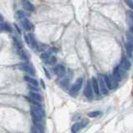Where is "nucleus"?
Masks as SVG:
<instances>
[{
    "instance_id": "423d86ee",
    "label": "nucleus",
    "mask_w": 133,
    "mask_h": 133,
    "mask_svg": "<svg viewBox=\"0 0 133 133\" xmlns=\"http://www.w3.org/2000/svg\"><path fill=\"white\" fill-rule=\"evenodd\" d=\"M53 72L55 73L57 76L60 77H63L66 74V68L62 64H58L53 67Z\"/></svg>"
},
{
    "instance_id": "20e7f679",
    "label": "nucleus",
    "mask_w": 133,
    "mask_h": 133,
    "mask_svg": "<svg viewBox=\"0 0 133 133\" xmlns=\"http://www.w3.org/2000/svg\"><path fill=\"white\" fill-rule=\"evenodd\" d=\"M84 95L88 99H92L93 97V89H92L91 80H88L87 82L86 87H85V89H84Z\"/></svg>"
},
{
    "instance_id": "2f4dec72",
    "label": "nucleus",
    "mask_w": 133,
    "mask_h": 133,
    "mask_svg": "<svg viewBox=\"0 0 133 133\" xmlns=\"http://www.w3.org/2000/svg\"><path fill=\"white\" fill-rule=\"evenodd\" d=\"M130 32L133 34V25H131V26H130Z\"/></svg>"
},
{
    "instance_id": "412c9836",
    "label": "nucleus",
    "mask_w": 133,
    "mask_h": 133,
    "mask_svg": "<svg viewBox=\"0 0 133 133\" xmlns=\"http://www.w3.org/2000/svg\"><path fill=\"white\" fill-rule=\"evenodd\" d=\"M126 15H127V20H128V22L131 23V25H133V12L131 10L127 11Z\"/></svg>"
},
{
    "instance_id": "4468645a",
    "label": "nucleus",
    "mask_w": 133,
    "mask_h": 133,
    "mask_svg": "<svg viewBox=\"0 0 133 133\" xmlns=\"http://www.w3.org/2000/svg\"><path fill=\"white\" fill-rule=\"evenodd\" d=\"M17 52H18V54L19 55V57H20V58L22 59V60H28V59L26 52H25V51L22 48L17 49Z\"/></svg>"
},
{
    "instance_id": "c85d7f7f",
    "label": "nucleus",
    "mask_w": 133,
    "mask_h": 133,
    "mask_svg": "<svg viewBox=\"0 0 133 133\" xmlns=\"http://www.w3.org/2000/svg\"><path fill=\"white\" fill-rule=\"evenodd\" d=\"M125 2H126V4L128 5V7L133 10V1L132 0H125Z\"/></svg>"
},
{
    "instance_id": "7c9ffc66",
    "label": "nucleus",
    "mask_w": 133,
    "mask_h": 133,
    "mask_svg": "<svg viewBox=\"0 0 133 133\" xmlns=\"http://www.w3.org/2000/svg\"><path fill=\"white\" fill-rule=\"evenodd\" d=\"M43 69H44V72H45V74H46V77L48 78V79H50L51 78V77H50V74H49V72H47V70L45 68V67H43Z\"/></svg>"
},
{
    "instance_id": "473e14b6",
    "label": "nucleus",
    "mask_w": 133,
    "mask_h": 133,
    "mask_svg": "<svg viewBox=\"0 0 133 133\" xmlns=\"http://www.w3.org/2000/svg\"><path fill=\"white\" fill-rule=\"evenodd\" d=\"M40 82H41V84H42V87H43V88H45V84H44V82H43V80H41Z\"/></svg>"
},
{
    "instance_id": "9d476101",
    "label": "nucleus",
    "mask_w": 133,
    "mask_h": 133,
    "mask_svg": "<svg viewBox=\"0 0 133 133\" xmlns=\"http://www.w3.org/2000/svg\"><path fill=\"white\" fill-rule=\"evenodd\" d=\"M29 97L31 99L34 100L38 102H41L42 101V96L39 94L38 92H29Z\"/></svg>"
},
{
    "instance_id": "ddd939ff",
    "label": "nucleus",
    "mask_w": 133,
    "mask_h": 133,
    "mask_svg": "<svg viewBox=\"0 0 133 133\" xmlns=\"http://www.w3.org/2000/svg\"><path fill=\"white\" fill-rule=\"evenodd\" d=\"M0 32H12V28L8 23L2 22L0 23Z\"/></svg>"
},
{
    "instance_id": "393cba45",
    "label": "nucleus",
    "mask_w": 133,
    "mask_h": 133,
    "mask_svg": "<svg viewBox=\"0 0 133 133\" xmlns=\"http://www.w3.org/2000/svg\"><path fill=\"white\" fill-rule=\"evenodd\" d=\"M28 88L30 90V92H38L39 91V88H38V87L33 86V85H32V84H28Z\"/></svg>"
},
{
    "instance_id": "aec40b11",
    "label": "nucleus",
    "mask_w": 133,
    "mask_h": 133,
    "mask_svg": "<svg viewBox=\"0 0 133 133\" xmlns=\"http://www.w3.org/2000/svg\"><path fill=\"white\" fill-rule=\"evenodd\" d=\"M126 39L128 43H130L133 47V34L131 32H127L126 33Z\"/></svg>"
},
{
    "instance_id": "9b49d317",
    "label": "nucleus",
    "mask_w": 133,
    "mask_h": 133,
    "mask_svg": "<svg viewBox=\"0 0 133 133\" xmlns=\"http://www.w3.org/2000/svg\"><path fill=\"white\" fill-rule=\"evenodd\" d=\"M121 66L122 68H124L125 70H129L131 67V62L129 61L128 58H123L121 59Z\"/></svg>"
},
{
    "instance_id": "a878e982",
    "label": "nucleus",
    "mask_w": 133,
    "mask_h": 133,
    "mask_svg": "<svg viewBox=\"0 0 133 133\" xmlns=\"http://www.w3.org/2000/svg\"><path fill=\"white\" fill-rule=\"evenodd\" d=\"M50 57V55L48 54L47 52H42V54H41V56H40V58H41V59H42L43 61H46L47 58H48Z\"/></svg>"
},
{
    "instance_id": "a211bd4d",
    "label": "nucleus",
    "mask_w": 133,
    "mask_h": 133,
    "mask_svg": "<svg viewBox=\"0 0 133 133\" xmlns=\"http://www.w3.org/2000/svg\"><path fill=\"white\" fill-rule=\"evenodd\" d=\"M80 129H81L80 123H75L72 125V128H71V131H72V133H77Z\"/></svg>"
},
{
    "instance_id": "f257e3e1",
    "label": "nucleus",
    "mask_w": 133,
    "mask_h": 133,
    "mask_svg": "<svg viewBox=\"0 0 133 133\" xmlns=\"http://www.w3.org/2000/svg\"><path fill=\"white\" fill-rule=\"evenodd\" d=\"M83 84V79L82 77L78 78L77 80L75 82V83L72 86V87H71L69 93L72 96H76L78 93V92L80 91V89L82 88Z\"/></svg>"
},
{
    "instance_id": "2eb2a0df",
    "label": "nucleus",
    "mask_w": 133,
    "mask_h": 133,
    "mask_svg": "<svg viewBox=\"0 0 133 133\" xmlns=\"http://www.w3.org/2000/svg\"><path fill=\"white\" fill-rule=\"evenodd\" d=\"M25 17H26V13H25L23 11H22V10L17 11L16 13H15V18L17 19H20V20H22V19L25 18Z\"/></svg>"
},
{
    "instance_id": "6ab92c4d",
    "label": "nucleus",
    "mask_w": 133,
    "mask_h": 133,
    "mask_svg": "<svg viewBox=\"0 0 133 133\" xmlns=\"http://www.w3.org/2000/svg\"><path fill=\"white\" fill-rule=\"evenodd\" d=\"M103 78H104V81H105V83H106V85H107V88H108V89H112V86L111 81H110L109 76H107V75H103Z\"/></svg>"
},
{
    "instance_id": "4be33fe9",
    "label": "nucleus",
    "mask_w": 133,
    "mask_h": 133,
    "mask_svg": "<svg viewBox=\"0 0 133 133\" xmlns=\"http://www.w3.org/2000/svg\"><path fill=\"white\" fill-rule=\"evenodd\" d=\"M29 36L31 38V47H34V48H38V44H37V42H36L34 36H33V34H32V33H30Z\"/></svg>"
},
{
    "instance_id": "dca6fc26",
    "label": "nucleus",
    "mask_w": 133,
    "mask_h": 133,
    "mask_svg": "<svg viewBox=\"0 0 133 133\" xmlns=\"http://www.w3.org/2000/svg\"><path fill=\"white\" fill-rule=\"evenodd\" d=\"M45 63H46L47 65H54L57 63L56 57H54V56H50L49 58H47L46 61H45Z\"/></svg>"
},
{
    "instance_id": "39448f33",
    "label": "nucleus",
    "mask_w": 133,
    "mask_h": 133,
    "mask_svg": "<svg viewBox=\"0 0 133 133\" xmlns=\"http://www.w3.org/2000/svg\"><path fill=\"white\" fill-rule=\"evenodd\" d=\"M98 83H99V88H100V92L102 94H107L108 93V88H107V85L104 81L103 75H99L98 77Z\"/></svg>"
},
{
    "instance_id": "0eeeda50",
    "label": "nucleus",
    "mask_w": 133,
    "mask_h": 133,
    "mask_svg": "<svg viewBox=\"0 0 133 133\" xmlns=\"http://www.w3.org/2000/svg\"><path fill=\"white\" fill-rule=\"evenodd\" d=\"M91 82H92V86L93 92H94L96 94L99 95V94H100V88H99L98 80L96 77H92Z\"/></svg>"
},
{
    "instance_id": "bb28decb",
    "label": "nucleus",
    "mask_w": 133,
    "mask_h": 133,
    "mask_svg": "<svg viewBox=\"0 0 133 133\" xmlns=\"http://www.w3.org/2000/svg\"><path fill=\"white\" fill-rule=\"evenodd\" d=\"M24 39H25V42H27V44L31 46V38L29 34H24Z\"/></svg>"
},
{
    "instance_id": "6e6552de",
    "label": "nucleus",
    "mask_w": 133,
    "mask_h": 133,
    "mask_svg": "<svg viewBox=\"0 0 133 133\" xmlns=\"http://www.w3.org/2000/svg\"><path fill=\"white\" fill-rule=\"evenodd\" d=\"M22 4L23 8H25V9L28 11H29V12H33L35 9L33 4L30 1H28V0H23V1L22 2Z\"/></svg>"
},
{
    "instance_id": "cd10ccee",
    "label": "nucleus",
    "mask_w": 133,
    "mask_h": 133,
    "mask_svg": "<svg viewBox=\"0 0 133 133\" xmlns=\"http://www.w3.org/2000/svg\"><path fill=\"white\" fill-rule=\"evenodd\" d=\"M68 84H69V80H68V79H63V80L61 82V85L63 87H67V86H68Z\"/></svg>"
},
{
    "instance_id": "1a4fd4ad",
    "label": "nucleus",
    "mask_w": 133,
    "mask_h": 133,
    "mask_svg": "<svg viewBox=\"0 0 133 133\" xmlns=\"http://www.w3.org/2000/svg\"><path fill=\"white\" fill-rule=\"evenodd\" d=\"M21 23H22V26L23 27V28H25V29L28 30V31L32 30L33 28V23L29 20H28V19H26V18L22 19V22H21Z\"/></svg>"
},
{
    "instance_id": "f3484780",
    "label": "nucleus",
    "mask_w": 133,
    "mask_h": 133,
    "mask_svg": "<svg viewBox=\"0 0 133 133\" xmlns=\"http://www.w3.org/2000/svg\"><path fill=\"white\" fill-rule=\"evenodd\" d=\"M126 48L127 55H128V57H130V58H131V57L132 56L133 47H132L130 43H128V42H126Z\"/></svg>"
},
{
    "instance_id": "7ed1b4c3",
    "label": "nucleus",
    "mask_w": 133,
    "mask_h": 133,
    "mask_svg": "<svg viewBox=\"0 0 133 133\" xmlns=\"http://www.w3.org/2000/svg\"><path fill=\"white\" fill-rule=\"evenodd\" d=\"M18 69H20L22 71H24V72H28V74L30 75H34L35 74V71L33 68V67L29 65L27 63H21L18 65Z\"/></svg>"
},
{
    "instance_id": "f8f14e48",
    "label": "nucleus",
    "mask_w": 133,
    "mask_h": 133,
    "mask_svg": "<svg viewBox=\"0 0 133 133\" xmlns=\"http://www.w3.org/2000/svg\"><path fill=\"white\" fill-rule=\"evenodd\" d=\"M24 80L28 83L29 84H32L33 86H36V87H38V82L36 80L35 78H33L32 77H29V76H25L24 77Z\"/></svg>"
},
{
    "instance_id": "c756f323",
    "label": "nucleus",
    "mask_w": 133,
    "mask_h": 133,
    "mask_svg": "<svg viewBox=\"0 0 133 133\" xmlns=\"http://www.w3.org/2000/svg\"><path fill=\"white\" fill-rule=\"evenodd\" d=\"M87 124H88V120L87 119H83V121H82V122L80 123V125H81V128L82 127H84V126H86Z\"/></svg>"
},
{
    "instance_id": "72a5a7b5",
    "label": "nucleus",
    "mask_w": 133,
    "mask_h": 133,
    "mask_svg": "<svg viewBox=\"0 0 133 133\" xmlns=\"http://www.w3.org/2000/svg\"><path fill=\"white\" fill-rule=\"evenodd\" d=\"M2 20H3V17L0 15V21H2Z\"/></svg>"
},
{
    "instance_id": "b1692460",
    "label": "nucleus",
    "mask_w": 133,
    "mask_h": 133,
    "mask_svg": "<svg viewBox=\"0 0 133 133\" xmlns=\"http://www.w3.org/2000/svg\"><path fill=\"white\" fill-rule=\"evenodd\" d=\"M101 115V112L100 111H94V112H91L89 113H87V116H88L89 117H97L98 116Z\"/></svg>"
},
{
    "instance_id": "5701e85b",
    "label": "nucleus",
    "mask_w": 133,
    "mask_h": 133,
    "mask_svg": "<svg viewBox=\"0 0 133 133\" xmlns=\"http://www.w3.org/2000/svg\"><path fill=\"white\" fill-rule=\"evenodd\" d=\"M109 78H110V81H111L112 88H115V87H117V85H118V82H117V80H116V79L113 77L112 75H110L109 76Z\"/></svg>"
},
{
    "instance_id": "f03ea898",
    "label": "nucleus",
    "mask_w": 133,
    "mask_h": 133,
    "mask_svg": "<svg viewBox=\"0 0 133 133\" xmlns=\"http://www.w3.org/2000/svg\"><path fill=\"white\" fill-rule=\"evenodd\" d=\"M124 70L125 69L119 67V66L116 67L114 70H113L112 76H113V77L117 80V82H121V80H122L124 75H125V71Z\"/></svg>"
}]
</instances>
